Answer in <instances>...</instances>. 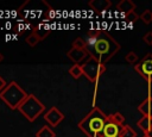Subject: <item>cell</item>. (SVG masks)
<instances>
[{"label":"cell","mask_w":152,"mask_h":137,"mask_svg":"<svg viewBox=\"0 0 152 137\" xmlns=\"http://www.w3.org/2000/svg\"><path fill=\"white\" fill-rule=\"evenodd\" d=\"M84 42L89 57L95 58L103 64H106V62H108L121 48L120 44L107 31L103 30L88 32Z\"/></svg>","instance_id":"1"},{"label":"cell","mask_w":152,"mask_h":137,"mask_svg":"<svg viewBox=\"0 0 152 137\" xmlns=\"http://www.w3.org/2000/svg\"><path fill=\"white\" fill-rule=\"evenodd\" d=\"M107 114L101 108L94 106V108L78 123L80 130L87 137H101L103 127L107 123Z\"/></svg>","instance_id":"2"},{"label":"cell","mask_w":152,"mask_h":137,"mask_svg":"<svg viewBox=\"0 0 152 137\" xmlns=\"http://www.w3.org/2000/svg\"><path fill=\"white\" fill-rule=\"evenodd\" d=\"M27 95L28 94H26V92L15 81H12L0 93V99L10 108L14 110V108H18L24 102V100L27 98Z\"/></svg>","instance_id":"3"},{"label":"cell","mask_w":152,"mask_h":137,"mask_svg":"<svg viewBox=\"0 0 152 137\" xmlns=\"http://www.w3.org/2000/svg\"><path fill=\"white\" fill-rule=\"evenodd\" d=\"M18 110L28 122H33L39 114L43 113L45 106L40 100L36 98L34 94H28L24 102L18 107Z\"/></svg>","instance_id":"4"},{"label":"cell","mask_w":152,"mask_h":137,"mask_svg":"<svg viewBox=\"0 0 152 137\" xmlns=\"http://www.w3.org/2000/svg\"><path fill=\"white\" fill-rule=\"evenodd\" d=\"M83 75L90 81V82H96L99 80V77L106 71V64L100 63L99 61H96L95 58H87V61H84L81 64Z\"/></svg>","instance_id":"5"},{"label":"cell","mask_w":152,"mask_h":137,"mask_svg":"<svg viewBox=\"0 0 152 137\" xmlns=\"http://www.w3.org/2000/svg\"><path fill=\"white\" fill-rule=\"evenodd\" d=\"M134 70L145 80L147 83L152 82V54L145 55L135 66Z\"/></svg>","instance_id":"6"},{"label":"cell","mask_w":152,"mask_h":137,"mask_svg":"<svg viewBox=\"0 0 152 137\" xmlns=\"http://www.w3.org/2000/svg\"><path fill=\"white\" fill-rule=\"evenodd\" d=\"M124 125L125 124H120V123L115 122L112 118V116L109 114L107 117V123H106V125L103 127V131L101 133V137H119Z\"/></svg>","instance_id":"7"},{"label":"cell","mask_w":152,"mask_h":137,"mask_svg":"<svg viewBox=\"0 0 152 137\" xmlns=\"http://www.w3.org/2000/svg\"><path fill=\"white\" fill-rule=\"evenodd\" d=\"M44 119L48 122V124H50L51 126H57L63 119H64V114L57 108V107H51L45 114H44Z\"/></svg>","instance_id":"8"},{"label":"cell","mask_w":152,"mask_h":137,"mask_svg":"<svg viewBox=\"0 0 152 137\" xmlns=\"http://www.w3.org/2000/svg\"><path fill=\"white\" fill-rule=\"evenodd\" d=\"M66 56L72 61L75 62V64H78L80 62L84 61L86 58H89V54L86 49H76V48H71L68 52H66Z\"/></svg>","instance_id":"9"},{"label":"cell","mask_w":152,"mask_h":137,"mask_svg":"<svg viewBox=\"0 0 152 137\" xmlns=\"http://www.w3.org/2000/svg\"><path fill=\"white\" fill-rule=\"evenodd\" d=\"M137 110L142 114V116H148V117H152V96L151 95H147V98L140 102L137 107Z\"/></svg>","instance_id":"10"},{"label":"cell","mask_w":152,"mask_h":137,"mask_svg":"<svg viewBox=\"0 0 152 137\" xmlns=\"http://www.w3.org/2000/svg\"><path fill=\"white\" fill-rule=\"evenodd\" d=\"M116 8H118L121 13H124V15H127V14L134 12V10H135V4H134L133 1H131V0H121V1L116 5Z\"/></svg>","instance_id":"11"},{"label":"cell","mask_w":152,"mask_h":137,"mask_svg":"<svg viewBox=\"0 0 152 137\" xmlns=\"http://www.w3.org/2000/svg\"><path fill=\"white\" fill-rule=\"evenodd\" d=\"M89 6L96 12H104L110 7V1L108 0H91L89 1Z\"/></svg>","instance_id":"12"},{"label":"cell","mask_w":152,"mask_h":137,"mask_svg":"<svg viewBox=\"0 0 152 137\" xmlns=\"http://www.w3.org/2000/svg\"><path fill=\"white\" fill-rule=\"evenodd\" d=\"M137 125L138 127L144 132V135H146L150 129L152 127V117H148V116H142L138 122H137Z\"/></svg>","instance_id":"13"},{"label":"cell","mask_w":152,"mask_h":137,"mask_svg":"<svg viewBox=\"0 0 152 137\" xmlns=\"http://www.w3.org/2000/svg\"><path fill=\"white\" fill-rule=\"evenodd\" d=\"M55 136H56V133H55L48 125L43 126V127L36 133V137H55Z\"/></svg>","instance_id":"14"},{"label":"cell","mask_w":152,"mask_h":137,"mask_svg":"<svg viewBox=\"0 0 152 137\" xmlns=\"http://www.w3.org/2000/svg\"><path fill=\"white\" fill-rule=\"evenodd\" d=\"M119 137H137V132L129 125H124Z\"/></svg>","instance_id":"15"},{"label":"cell","mask_w":152,"mask_h":137,"mask_svg":"<svg viewBox=\"0 0 152 137\" xmlns=\"http://www.w3.org/2000/svg\"><path fill=\"white\" fill-rule=\"evenodd\" d=\"M69 74H70L74 79H78L80 76H82V75H83V71H82L81 64H74V66L69 69Z\"/></svg>","instance_id":"16"},{"label":"cell","mask_w":152,"mask_h":137,"mask_svg":"<svg viewBox=\"0 0 152 137\" xmlns=\"http://www.w3.org/2000/svg\"><path fill=\"white\" fill-rule=\"evenodd\" d=\"M33 33L38 37L39 41H43L49 33H50V30L49 29H40V27H36L33 29Z\"/></svg>","instance_id":"17"},{"label":"cell","mask_w":152,"mask_h":137,"mask_svg":"<svg viewBox=\"0 0 152 137\" xmlns=\"http://www.w3.org/2000/svg\"><path fill=\"white\" fill-rule=\"evenodd\" d=\"M139 19H141V20H142V23H144V24H146V25L151 24V21H152V12H151L150 10L144 11V12L139 15Z\"/></svg>","instance_id":"18"},{"label":"cell","mask_w":152,"mask_h":137,"mask_svg":"<svg viewBox=\"0 0 152 137\" xmlns=\"http://www.w3.org/2000/svg\"><path fill=\"white\" fill-rule=\"evenodd\" d=\"M25 41H26V43L30 45V46H36L37 44H38V42H40L39 39H38V37L32 32L30 36H27L26 38H25Z\"/></svg>","instance_id":"19"},{"label":"cell","mask_w":152,"mask_h":137,"mask_svg":"<svg viewBox=\"0 0 152 137\" xmlns=\"http://www.w3.org/2000/svg\"><path fill=\"white\" fill-rule=\"evenodd\" d=\"M72 48H76V49H86V42H84V38H76L74 42H72Z\"/></svg>","instance_id":"20"},{"label":"cell","mask_w":152,"mask_h":137,"mask_svg":"<svg viewBox=\"0 0 152 137\" xmlns=\"http://www.w3.org/2000/svg\"><path fill=\"white\" fill-rule=\"evenodd\" d=\"M125 60L128 62V63H135L137 61H138V55L134 52V51H129L128 54H126V56H125Z\"/></svg>","instance_id":"21"},{"label":"cell","mask_w":152,"mask_h":137,"mask_svg":"<svg viewBox=\"0 0 152 137\" xmlns=\"http://www.w3.org/2000/svg\"><path fill=\"white\" fill-rule=\"evenodd\" d=\"M142 41L147 44V45H152V31H148L147 33H145L142 36Z\"/></svg>","instance_id":"22"},{"label":"cell","mask_w":152,"mask_h":137,"mask_svg":"<svg viewBox=\"0 0 152 137\" xmlns=\"http://www.w3.org/2000/svg\"><path fill=\"white\" fill-rule=\"evenodd\" d=\"M138 18H139V17L135 14V12H132V13H129V14L125 15V19H126V20H128V21H132V23L137 21V20H138Z\"/></svg>","instance_id":"23"},{"label":"cell","mask_w":152,"mask_h":137,"mask_svg":"<svg viewBox=\"0 0 152 137\" xmlns=\"http://www.w3.org/2000/svg\"><path fill=\"white\" fill-rule=\"evenodd\" d=\"M6 86H7V85H6L5 80H4V79L0 76V93H1V92H2L5 88H6Z\"/></svg>","instance_id":"24"},{"label":"cell","mask_w":152,"mask_h":137,"mask_svg":"<svg viewBox=\"0 0 152 137\" xmlns=\"http://www.w3.org/2000/svg\"><path fill=\"white\" fill-rule=\"evenodd\" d=\"M146 136H148V137H152V127L150 129V131L146 133Z\"/></svg>","instance_id":"25"},{"label":"cell","mask_w":152,"mask_h":137,"mask_svg":"<svg viewBox=\"0 0 152 137\" xmlns=\"http://www.w3.org/2000/svg\"><path fill=\"white\" fill-rule=\"evenodd\" d=\"M2 60H4V56H2V54H1V52H0V62H1V61H2Z\"/></svg>","instance_id":"26"},{"label":"cell","mask_w":152,"mask_h":137,"mask_svg":"<svg viewBox=\"0 0 152 137\" xmlns=\"http://www.w3.org/2000/svg\"><path fill=\"white\" fill-rule=\"evenodd\" d=\"M142 137H148V136H146V135H144V136H142Z\"/></svg>","instance_id":"27"}]
</instances>
